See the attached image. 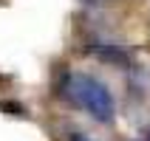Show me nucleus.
Segmentation results:
<instances>
[{"label":"nucleus","mask_w":150,"mask_h":141,"mask_svg":"<svg viewBox=\"0 0 150 141\" xmlns=\"http://www.w3.org/2000/svg\"><path fill=\"white\" fill-rule=\"evenodd\" d=\"M0 110H6L8 116H23V107L17 102H0Z\"/></svg>","instance_id":"7ed1b4c3"},{"label":"nucleus","mask_w":150,"mask_h":141,"mask_svg":"<svg viewBox=\"0 0 150 141\" xmlns=\"http://www.w3.org/2000/svg\"><path fill=\"white\" fill-rule=\"evenodd\" d=\"M71 141H91V138H88V135H74Z\"/></svg>","instance_id":"20e7f679"},{"label":"nucleus","mask_w":150,"mask_h":141,"mask_svg":"<svg viewBox=\"0 0 150 141\" xmlns=\"http://www.w3.org/2000/svg\"><path fill=\"white\" fill-rule=\"evenodd\" d=\"M144 141H150V130H147V133H144Z\"/></svg>","instance_id":"423d86ee"},{"label":"nucleus","mask_w":150,"mask_h":141,"mask_svg":"<svg viewBox=\"0 0 150 141\" xmlns=\"http://www.w3.org/2000/svg\"><path fill=\"white\" fill-rule=\"evenodd\" d=\"M88 3H108V0H88Z\"/></svg>","instance_id":"39448f33"},{"label":"nucleus","mask_w":150,"mask_h":141,"mask_svg":"<svg viewBox=\"0 0 150 141\" xmlns=\"http://www.w3.org/2000/svg\"><path fill=\"white\" fill-rule=\"evenodd\" d=\"M65 93H68V99L74 102V105H79L82 110H88L96 121H113V116H116V105H113L110 90L91 74L68 76Z\"/></svg>","instance_id":"f257e3e1"},{"label":"nucleus","mask_w":150,"mask_h":141,"mask_svg":"<svg viewBox=\"0 0 150 141\" xmlns=\"http://www.w3.org/2000/svg\"><path fill=\"white\" fill-rule=\"evenodd\" d=\"M93 54L105 62H113V65H127V54L125 51H119L116 45H110V42H96L93 45Z\"/></svg>","instance_id":"f03ea898"}]
</instances>
